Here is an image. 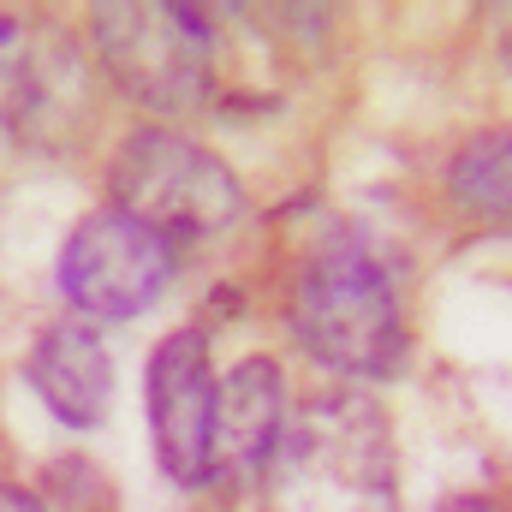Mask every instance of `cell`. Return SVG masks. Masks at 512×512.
Listing matches in <instances>:
<instances>
[{
  "label": "cell",
  "mask_w": 512,
  "mask_h": 512,
  "mask_svg": "<svg viewBox=\"0 0 512 512\" xmlns=\"http://www.w3.org/2000/svg\"><path fill=\"white\" fill-rule=\"evenodd\" d=\"M262 512H399L393 429L370 393H316L262 465Z\"/></svg>",
  "instance_id": "cell-1"
},
{
  "label": "cell",
  "mask_w": 512,
  "mask_h": 512,
  "mask_svg": "<svg viewBox=\"0 0 512 512\" xmlns=\"http://www.w3.org/2000/svg\"><path fill=\"white\" fill-rule=\"evenodd\" d=\"M292 328L316 364H328L352 382H382L405 358L399 292L382 262L352 239L304 262V274L292 286Z\"/></svg>",
  "instance_id": "cell-2"
},
{
  "label": "cell",
  "mask_w": 512,
  "mask_h": 512,
  "mask_svg": "<svg viewBox=\"0 0 512 512\" xmlns=\"http://www.w3.org/2000/svg\"><path fill=\"white\" fill-rule=\"evenodd\" d=\"M114 209L173 239H215L245 215V191L221 155L167 126L131 131L114 155Z\"/></svg>",
  "instance_id": "cell-3"
},
{
  "label": "cell",
  "mask_w": 512,
  "mask_h": 512,
  "mask_svg": "<svg viewBox=\"0 0 512 512\" xmlns=\"http://www.w3.org/2000/svg\"><path fill=\"white\" fill-rule=\"evenodd\" d=\"M96 54L131 102L191 114L215 78V30L197 6H96Z\"/></svg>",
  "instance_id": "cell-4"
},
{
  "label": "cell",
  "mask_w": 512,
  "mask_h": 512,
  "mask_svg": "<svg viewBox=\"0 0 512 512\" xmlns=\"http://www.w3.org/2000/svg\"><path fill=\"white\" fill-rule=\"evenodd\" d=\"M173 280V245L126 209H96L72 227L60 251V298L90 322L143 316Z\"/></svg>",
  "instance_id": "cell-5"
},
{
  "label": "cell",
  "mask_w": 512,
  "mask_h": 512,
  "mask_svg": "<svg viewBox=\"0 0 512 512\" xmlns=\"http://www.w3.org/2000/svg\"><path fill=\"white\" fill-rule=\"evenodd\" d=\"M215 399L221 376L197 328H173L149 358V435L173 483L215 477Z\"/></svg>",
  "instance_id": "cell-6"
},
{
  "label": "cell",
  "mask_w": 512,
  "mask_h": 512,
  "mask_svg": "<svg viewBox=\"0 0 512 512\" xmlns=\"http://www.w3.org/2000/svg\"><path fill=\"white\" fill-rule=\"evenodd\" d=\"M286 429V382L274 358H239L215 399V477H262Z\"/></svg>",
  "instance_id": "cell-7"
},
{
  "label": "cell",
  "mask_w": 512,
  "mask_h": 512,
  "mask_svg": "<svg viewBox=\"0 0 512 512\" xmlns=\"http://www.w3.org/2000/svg\"><path fill=\"white\" fill-rule=\"evenodd\" d=\"M24 376L36 387V399H42L60 423H72V429H96V423L108 417V399H114V358H108L102 334L84 328V322H54V328H42L36 346H30Z\"/></svg>",
  "instance_id": "cell-8"
},
{
  "label": "cell",
  "mask_w": 512,
  "mask_h": 512,
  "mask_svg": "<svg viewBox=\"0 0 512 512\" xmlns=\"http://www.w3.org/2000/svg\"><path fill=\"white\" fill-rule=\"evenodd\" d=\"M453 197L471 215L512 221V126L477 131L453 161Z\"/></svg>",
  "instance_id": "cell-9"
},
{
  "label": "cell",
  "mask_w": 512,
  "mask_h": 512,
  "mask_svg": "<svg viewBox=\"0 0 512 512\" xmlns=\"http://www.w3.org/2000/svg\"><path fill=\"white\" fill-rule=\"evenodd\" d=\"M0 512H42V501H36L30 489H12V483H0Z\"/></svg>",
  "instance_id": "cell-10"
},
{
  "label": "cell",
  "mask_w": 512,
  "mask_h": 512,
  "mask_svg": "<svg viewBox=\"0 0 512 512\" xmlns=\"http://www.w3.org/2000/svg\"><path fill=\"white\" fill-rule=\"evenodd\" d=\"M501 54H507V66H512V6H507V18H501Z\"/></svg>",
  "instance_id": "cell-11"
}]
</instances>
